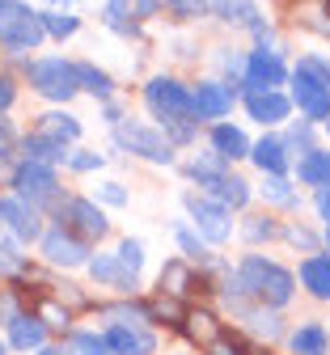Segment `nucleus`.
Masks as SVG:
<instances>
[{
    "instance_id": "473e14b6",
    "label": "nucleus",
    "mask_w": 330,
    "mask_h": 355,
    "mask_svg": "<svg viewBox=\"0 0 330 355\" xmlns=\"http://www.w3.org/2000/svg\"><path fill=\"white\" fill-rule=\"evenodd\" d=\"M161 5H165L174 17H182V21H195V17L208 13V0H161Z\"/></svg>"
},
{
    "instance_id": "f704fd0d",
    "label": "nucleus",
    "mask_w": 330,
    "mask_h": 355,
    "mask_svg": "<svg viewBox=\"0 0 330 355\" xmlns=\"http://www.w3.org/2000/svg\"><path fill=\"white\" fill-rule=\"evenodd\" d=\"M242 233H246L250 241H263V237H275V225H271V220H267V216H250Z\"/></svg>"
},
{
    "instance_id": "dca6fc26",
    "label": "nucleus",
    "mask_w": 330,
    "mask_h": 355,
    "mask_svg": "<svg viewBox=\"0 0 330 355\" xmlns=\"http://www.w3.org/2000/svg\"><path fill=\"white\" fill-rule=\"evenodd\" d=\"M60 216H68L72 220V229L76 233H85V237H106V229H110V220H106V211L93 203V199H68L64 207H60Z\"/></svg>"
},
{
    "instance_id": "09e8293b",
    "label": "nucleus",
    "mask_w": 330,
    "mask_h": 355,
    "mask_svg": "<svg viewBox=\"0 0 330 355\" xmlns=\"http://www.w3.org/2000/svg\"><path fill=\"white\" fill-rule=\"evenodd\" d=\"M326 131H330V119H326Z\"/></svg>"
},
{
    "instance_id": "5701e85b",
    "label": "nucleus",
    "mask_w": 330,
    "mask_h": 355,
    "mask_svg": "<svg viewBox=\"0 0 330 355\" xmlns=\"http://www.w3.org/2000/svg\"><path fill=\"white\" fill-rule=\"evenodd\" d=\"M288 347L297 355H330V334L322 322H301L292 334H288Z\"/></svg>"
},
{
    "instance_id": "7c9ffc66",
    "label": "nucleus",
    "mask_w": 330,
    "mask_h": 355,
    "mask_svg": "<svg viewBox=\"0 0 330 355\" xmlns=\"http://www.w3.org/2000/svg\"><path fill=\"white\" fill-rule=\"evenodd\" d=\"M42 30L51 38H72L81 30V17H72V13H42Z\"/></svg>"
},
{
    "instance_id": "2f4dec72",
    "label": "nucleus",
    "mask_w": 330,
    "mask_h": 355,
    "mask_svg": "<svg viewBox=\"0 0 330 355\" xmlns=\"http://www.w3.org/2000/svg\"><path fill=\"white\" fill-rule=\"evenodd\" d=\"M72 351H76V355H115V351L106 347V338L93 334V330H76V334H72Z\"/></svg>"
},
{
    "instance_id": "c85d7f7f",
    "label": "nucleus",
    "mask_w": 330,
    "mask_h": 355,
    "mask_svg": "<svg viewBox=\"0 0 330 355\" xmlns=\"http://www.w3.org/2000/svg\"><path fill=\"white\" fill-rule=\"evenodd\" d=\"M131 0H106V26L115 34H135V21H131Z\"/></svg>"
},
{
    "instance_id": "49530a36",
    "label": "nucleus",
    "mask_w": 330,
    "mask_h": 355,
    "mask_svg": "<svg viewBox=\"0 0 330 355\" xmlns=\"http://www.w3.org/2000/svg\"><path fill=\"white\" fill-rule=\"evenodd\" d=\"M0 355H9V347H5V343H0Z\"/></svg>"
},
{
    "instance_id": "37998d69",
    "label": "nucleus",
    "mask_w": 330,
    "mask_h": 355,
    "mask_svg": "<svg viewBox=\"0 0 330 355\" xmlns=\"http://www.w3.org/2000/svg\"><path fill=\"white\" fill-rule=\"evenodd\" d=\"M317 216L330 225V182H326V187H317Z\"/></svg>"
},
{
    "instance_id": "bb28decb",
    "label": "nucleus",
    "mask_w": 330,
    "mask_h": 355,
    "mask_svg": "<svg viewBox=\"0 0 330 355\" xmlns=\"http://www.w3.org/2000/svg\"><path fill=\"white\" fill-rule=\"evenodd\" d=\"M22 148H26V157H30V161H42V165H56V161H68V144H56V140H47V136H38V131H30V136L22 140Z\"/></svg>"
},
{
    "instance_id": "9d476101",
    "label": "nucleus",
    "mask_w": 330,
    "mask_h": 355,
    "mask_svg": "<svg viewBox=\"0 0 330 355\" xmlns=\"http://www.w3.org/2000/svg\"><path fill=\"white\" fill-rule=\"evenodd\" d=\"M195 182H199V195L216 199L220 207H246V203H250V182H246V178H238L233 169H224V173H208V178H195Z\"/></svg>"
},
{
    "instance_id": "aec40b11",
    "label": "nucleus",
    "mask_w": 330,
    "mask_h": 355,
    "mask_svg": "<svg viewBox=\"0 0 330 355\" xmlns=\"http://www.w3.org/2000/svg\"><path fill=\"white\" fill-rule=\"evenodd\" d=\"M250 161L263 169V173H275V178H284L288 169V148L279 136H263L258 144H250Z\"/></svg>"
},
{
    "instance_id": "9b49d317",
    "label": "nucleus",
    "mask_w": 330,
    "mask_h": 355,
    "mask_svg": "<svg viewBox=\"0 0 330 355\" xmlns=\"http://www.w3.org/2000/svg\"><path fill=\"white\" fill-rule=\"evenodd\" d=\"M102 338L115 355H153L157 351V334L145 330L140 322H115V326H106Z\"/></svg>"
},
{
    "instance_id": "20e7f679",
    "label": "nucleus",
    "mask_w": 330,
    "mask_h": 355,
    "mask_svg": "<svg viewBox=\"0 0 330 355\" xmlns=\"http://www.w3.org/2000/svg\"><path fill=\"white\" fill-rule=\"evenodd\" d=\"M26 76L34 85V94L47 98V102H72L81 94V85H76V68L60 55H47V60H30L26 64Z\"/></svg>"
},
{
    "instance_id": "79ce46f5",
    "label": "nucleus",
    "mask_w": 330,
    "mask_h": 355,
    "mask_svg": "<svg viewBox=\"0 0 330 355\" xmlns=\"http://www.w3.org/2000/svg\"><path fill=\"white\" fill-rule=\"evenodd\" d=\"M13 98H17L13 80H9V76H0V110H9V106H13Z\"/></svg>"
},
{
    "instance_id": "a18cd8bd",
    "label": "nucleus",
    "mask_w": 330,
    "mask_h": 355,
    "mask_svg": "<svg viewBox=\"0 0 330 355\" xmlns=\"http://www.w3.org/2000/svg\"><path fill=\"white\" fill-rule=\"evenodd\" d=\"M34 355H64V351H60V347H38Z\"/></svg>"
},
{
    "instance_id": "de8ad7c7",
    "label": "nucleus",
    "mask_w": 330,
    "mask_h": 355,
    "mask_svg": "<svg viewBox=\"0 0 330 355\" xmlns=\"http://www.w3.org/2000/svg\"><path fill=\"white\" fill-rule=\"evenodd\" d=\"M60 5H76V0H60Z\"/></svg>"
},
{
    "instance_id": "393cba45",
    "label": "nucleus",
    "mask_w": 330,
    "mask_h": 355,
    "mask_svg": "<svg viewBox=\"0 0 330 355\" xmlns=\"http://www.w3.org/2000/svg\"><path fill=\"white\" fill-rule=\"evenodd\" d=\"M297 178H301V187H326V182H330V153H322V148L301 153Z\"/></svg>"
},
{
    "instance_id": "6ab92c4d",
    "label": "nucleus",
    "mask_w": 330,
    "mask_h": 355,
    "mask_svg": "<svg viewBox=\"0 0 330 355\" xmlns=\"http://www.w3.org/2000/svg\"><path fill=\"white\" fill-rule=\"evenodd\" d=\"M301 284L313 300H330V254L326 250H317L301 262Z\"/></svg>"
},
{
    "instance_id": "412c9836",
    "label": "nucleus",
    "mask_w": 330,
    "mask_h": 355,
    "mask_svg": "<svg viewBox=\"0 0 330 355\" xmlns=\"http://www.w3.org/2000/svg\"><path fill=\"white\" fill-rule=\"evenodd\" d=\"M34 131H38V136H47V140H56V144H72V140L81 136V123H76V114L47 110V114H38Z\"/></svg>"
},
{
    "instance_id": "4468645a",
    "label": "nucleus",
    "mask_w": 330,
    "mask_h": 355,
    "mask_svg": "<svg viewBox=\"0 0 330 355\" xmlns=\"http://www.w3.org/2000/svg\"><path fill=\"white\" fill-rule=\"evenodd\" d=\"M284 80H288V68L279 60V51L258 47V51L246 55V85L250 89H279Z\"/></svg>"
},
{
    "instance_id": "e433bc0d",
    "label": "nucleus",
    "mask_w": 330,
    "mask_h": 355,
    "mask_svg": "<svg viewBox=\"0 0 330 355\" xmlns=\"http://www.w3.org/2000/svg\"><path fill=\"white\" fill-rule=\"evenodd\" d=\"M178 245L186 250V258H195V262H204V258H208V250H204L191 233H186V229H178Z\"/></svg>"
},
{
    "instance_id": "c03bdc74",
    "label": "nucleus",
    "mask_w": 330,
    "mask_h": 355,
    "mask_svg": "<svg viewBox=\"0 0 330 355\" xmlns=\"http://www.w3.org/2000/svg\"><path fill=\"white\" fill-rule=\"evenodd\" d=\"M9 148H13V127H9V119H0V157Z\"/></svg>"
},
{
    "instance_id": "ddd939ff",
    "label": "nucleus",
    "mask_w": 330,
    "mask_h": 355,
    "mask_svg": "<svg viewBox=\"0 0 330 355\" xmlns=\"http://www.w3.org/2000/svg\"><path fill=\"white\" fill-rule=\"evenodd\" d=\"M0 216H5V225L13 229L17 241H38L42 237V220H38V207L26 203L22 195H5L0 199Z\"/></svg>"
},
{
    "instance_id": "2eb2a0df",
    "label": "nucleus",
    "mask_w": 330,
    "mask_h": 355,
    "mask_svg": "<svg viewBox=\"0 0 330 355\" xmlns=\"http://www.w3.org/2000/svg\"><path fill=\"white\" fill-rule=\"evenodd\" d=\"M191 106H195V123L199 119H224L233 110V89L224 80H199L191 89Z\"/></svg>"
},
{
    "instance_id": "a211bd4d",
    "label": "nucleus",
    "mask_w": 330,
    "mask_h": 355,
    "mask_svg": "<svg viewBox=\"0 0 330 355\" xmlns=\"http://www.w3.org/2000/svg\"><path fill=\"white\" fill-rule=\"evenodd\" d=\"M89 275H93V284H106V288H119V292L135 288V275L119 262V254H98V258H89Z\"/></svg>"
},
{
    "instance_id": "7ed1b4c3",
    "label": "nucleus",
    "mask_w": 330,
    "mask_h": 355,
    "mask_svg": "<svg viewBox=\"0 0 330 355\" xmlns=\"http://www.w3.org/2000/svg\"><path fill=\"white\" fill-rule=\"evenodd\" d=\"M47 38L42 13H34L22 0H0V47L9 51H34Z\"/></svg>"
},
{
    "instance_id": "72a5a7b5",
    "label": "nucleus",
    "mask_w": 330,
    "mask_h": 355,
    "mask_svg": "<svg viewBox=\"0 0 330 355\" xmlns=\"http://www.w3.org/2000/svg\"><path fill=\"white\" fill-rule=\"evenodd\" d=\"M119 262L127 266L131 275H140V266H145V245H140L135 237H127V241L119 245Z\"/></svg>"
},
{
    "instance_id": "39448f33",
    "label": "nucleus",
    "mask_w": 330,
    "mask_h": 355,
    "mask_svg": "<svg viewBox=\"0 0 330 355\" xmlns=\"http://www.w3.org/2000/svg\"><path fill=\"white\" fill-rule=\"evenodd\" d=\"M115 144L135 153V157H145V161H153V165H170L174 161V144H170L165 131H157L149 123H135V119L115 123Z\"/></svg>"
},
{
    "instance_id": "58836bf2",
    "label": "nucleus",
    "mask_w": 330,
    "mask_h": 355,
    "mask_svg": "<svg viewBox=\"0 0 330 355\" xmlns=\"http://www.w3.org/2000/svg\"><path fill=\"white\" fill-rule=\"evenodd\" d=\"M284 237H288L292 245H305V250H313V254H317V237H313V233H305V229H288Z\"/></svg>"
},
{
    "instance_id": "423d86ee",
    "label": "nucleus",
    "mask_w": 330,
    "mask_h": 355,
    "mask_svg": "<svg viewBox=\"0 0 330 355\" xmlns=\"http://www.w3.org/2000/svg\"><path fill=\"white\" fill-rule=\"evenodd\" d=\"M145 106H149L161 123H182V119H195L191 89H186L178 76H153V80L145 85Z\"/></svg>"
},
{
    "instance_id": "c756f323",
    "label": "nucleus",
    "mask_w": 330,
    "mask_h": 355,
    "mask_svg": "<svg viewBox=\"0 0 330 355\" xmlns=\"http://www.w3.org/2000/svg\"><path fill=\"white\" fill-rule=\"evenodd\" d=\"M263 199L267 203H279V207H292L297 203V195H292V187L284 182V178H275V173H263Z\"/></svg>"
},
{
    "instance_id": "f03ea898",
    "label": "nucleus",
    "mask_w": 330,
    "mask_h": 355,
    "mask_svg": "<svg viewBox=\"0 0 330 355\" xmlns=\"http://www.w3.org/2000/svg\"><path fill=\"white\" fill-rule=\"evenodd\" d=\"M292 106H301L305 123H326L330 119V76L322 72L317 55H305L292 72Z\"/></svg>"
},
{
    "instance_id": "f8f14e48",
    "label": "nucleus",
    "mask_w": 330,
    "mask_h": 355,
    "mask_svg": "<svg viewBox=\"0 0 330 355\" xmlns=\"http://www.w3.org/2000/svg\"><path fill=\"white\" fill-rule=\"evenodd\" d=\"M246 114L263 127H279L292 114V98H284L279 89H246Z\"/></svg>"
},
{
    "instance_id": "f3484780",
    "label": "nucleus",
    "mask_w": 330,
    "mask_h": 355,
    "mask_svg": "<svg viewBox=\"0 0 330 355\" xmlns=\"http://www.w3.org/2000/svg\"><path fill=\"white\" fill-rule=\"evenodd\" d=\"M9 347L13 351H38V347H47V322L38 313H9Z\"/></svg>"
},
{
    "instance_id": "a19ab883",
    "label": "nucleus",
    "mask_w": 330,
    "mask_h": 355,
    "mask_svg": "<svg viewBox=\"0 0 330 355\" xmlns=\"http://www.w3.org/2000/svg\"><path fill=\"white\" fill-rule=\"evenodd\" d=\"M17 266H22L17 250H13V245H0V271H17Z\"/></svg>"
},
{
    "instance_id": "4c0bfd02",
    "label": "nucleus",
    "mask_w": 330,
    "mask_h": 355,
    "mask_svg": "<svg viewBox=\"0 0 330 355\" xmlns=\"http://www.w3.org/2000/svg\"><path fill=\"white\" fill-rule=\"evenodd\" d=\"M98 195H102L106 203H115V207H123V203H127V191H123L119 182H102V187H98Z\"/></svg>"
},
{
    "instance_id": "f257e3e1",
    "label": "nucleus",
    "mask_w": 330,
    "mask_h": 355,
    "mask_svg": "<svg viewBox=\"0 0 330 355\" xmlns=\"http://www.w3.org/2000/svg\"><path fill=\"white\" fill-rule=\"evenodd\" d=\"M238 292H246L254 304L284 309L297 296V275L288 266H279L275 258H267V254H246L238 262Z\"/></svg>"
},
{
    "instance_id": "0eeeda50",
    "label": "nucleus",
    "mask_w": 330,
    "mask_h": 355,
    "mask_svg": "<svg viewBox=\"0 0 330 355\" xmlns=\"http://www.w3.org/2000/svg\"><path fill=\"white\" fill-rule=\"evenodd\" d=\"M13 195H22L26 203L34 207H47L60 199V178H56V165H42V161H22L13 169Z\"/></svg>"
},
{
    "instance_id": "1a4fd4ad",
    "label": "nucleus",
    "mask_w": 330,
    "mask_h": 355,
    "mask_svg": "<svg viewBox=\"0 0 330 355\" xmlns=\"http://www.w3.org/2000/svg\"><path fill=\"white\" fill-rule=\"evenodd\" d=\"M42 258L51 262V266H89V245L72 233V229H51V233H42Z\"/></svg>"
},
{
    "instance_id": "4be33fe9",
    "label": "nucleus",
    "mask_w": 330,
    "mask_h": 355,
    "mask_svg": "<svg viewBox=\"0 0 330 355\" xmlns=\"http://www.w3.org/2000/svg\"><path fill=\"white\" fill-rule=\"evenodd\" d=\"M212 153H220L224 161H242V157H250L246 131L233 127V123H216V127H212Z\"/></svg>"
},
{
    "instance_id": "c9c22d12",
    "label": "nucleus",
    "mask_w": 330,
    "mask_h": 355,
    "mask_svg": "<svg viewBox=\"0 0 330 355\" xmlns=\"http://www.w3.org/2000/svg\"><path fill=\"white\" fill-rule=\"evenodd\" d=\"M102 161H106L102 153H72V157H68V165H72L76 173H89V169H102Z\"/></svg>"
},
{
    "instance_id": "b1692460",
    "label": "nucleus",
    "mask_w": 330,
    "mask_h": 355,
    "mask_svg": "<svg viewBox=\"0 0 330 355\" xmlns=\"http://www.w3.org/2000/svg\"><path fill=\"white\" fill-rule=\"evenodd\" d=\"M208 5H212V13H216L220 21H229V26H250V30L263 26L254 0H208Z\"/></svg>"
},
{
    "instance_id": "cd10ccee",
    "label": "nucleus",
    "mask_w": 330,
    "mask_h": 355,
    "mask_svg": "<svg viewBox=\"0 0 330 355\" xmlns=\"http://www.w3.org/2000/svg\"><path fill=\"white\" fill-rule=\"evenodd\" d=\"M242 322H246L254 334H267V338H275L279 330H284V326H279V318H275V309H267V304H254L250 313H242Z\"/></svg>"
},
{
    "instance_id": "6e6552de",
    "label": "nucleus",
    "mask_w": 330,
    "mask_h": 355,
    "mask_svg": "<svg viewBox=\"0 0 330 355\" xmlns=\"http://www.w3.org/2000/svg\"><path fill=\"white\" fill-rule=\"evenodd\" d=\"M186 203V211H191V225L199 229V237L204 241H212V245H224L229 237H233V225H229V207H220L216 199H208V195H186L182 199Z\"/></svg>"
},
{
    "instance_id": "a878e982",
    "label": "nucleus",
    "mask_w": 330,
    "mask_h": 355,
    "mask_svg": "<svg viewBox=\"0 0 330 355\" xmlns=\"http://www.w3.org/2000/svg\"><path fill=\"white\" fill-rule=\"evenodd\" d=\"M76 68V85L85 89V94H93V98H110L115 94V80H110V72H102L98 64H89V60H81V64H72Z\"/></svg>"
},
{
    "instance_id": "ea45409f",
    "label": "nucleus",
    "mask_w": 330,
    "mask_h": 355,
    "mask_svg": "<svg viewBox=\"0 0 330 355\" xmlns=\"http://www.w3.org/2000/svg\"><path fill=\"white\" fill-rule=\"evenodd\" d=\"M157 9H161V0H131L135 17H157Z\"/></svg>"
}]
</instances>
